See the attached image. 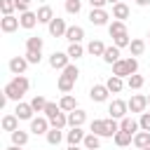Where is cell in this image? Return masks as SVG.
Returning a JSON list of instances; mask_svg holds the SVG:
<instances>
[{
    "instance_id": "18",
    "label": "cell",
    "mask_w": 150,
    "mask_h": 150,
    "mask_svg": "<svg viewBox=\"0 0 150 150\" xmlns=\"http://www.w3.org/2000/svg\"><path fill=\"white\" fill-rule=\"evenodd\" d=\"M112 19H117V21H127V19H129V5H127V2H117V5H112Z\"/></svg>"
},
{
    "instance_id": "36",
    "label": "cell",
    "mask_w": 150,
    "mask_h": 150,
    "mask_svg": "<svg viewBox=\"0 0 150 150\" xmlns=\"http://www.w3.org/2000/svg\"><path fill=\"white\" fill-rule=\"evenodd\" d=\"M129 49H131V56H141V54L145 52V42H143L141 38H134L131 45H129Z\"/></svg>"
},
{
    "instance_id": "44",
    "label": "cell",
    "mask_w": 150,
    "mask_h": 150,
    "mask_svg": "<svg viewBox=\"0 0 150 150\" xmlns=\"http://www.w3.org/2000/svg\"><path fill=\"white\" fill-rule=\"evenodd\" d=\"M138 124H141V131H150V112H143Z\"/></svg>"
},
{
    "instance_id": "5",
    "label": "cell",
    "mask_w": 150,
    "mask_h": 150,
    "mask_svg": "<svg viewBox=\"0 0 150 150\" xmlns=\"http://www.w3.org/2000/svg\"><path fill=\"white\" fill-rule=\"evenodd\" d=\"M47 30H49V35H52V38H66L68 26H66V21H63L61 16H54V19H52V23L47 26Z\"/></svg>"
},
{
    "instance_id": "11",
    "label": "cell",
    "mask_w": 150,
    "mask_h": 150,
    "mask_svg": "<svg viewBox=\"0 0 150 150\" xmlns=\"http://www.w3.org/2000/svg\"><path fill=\"white\" fill-rule=\"evenodd\" d=\"M33 105L30 103H23V101H19L16 103V108H14V115L19 117V120H33Z\"/></svg>"
},
{
    "instance_id": "8",
    "label": "cell",
    "mask_w": 150,
    "mask_h": 150,
    "mask_svg": "<svg viewBox=\"0 0 150 150\" xmlns=\"http://www.w3.org/2000/svg\"><path fill=\"white\" fill-rule=\"evenodd\" d=\"M108 87L105 84H94L91 89H89V98L94 101V103H103V101H108Z\"/></svg>"
},
{
    "instance_id": "46",
    "label": "cell",
    "mask_w": 150,
    "mask_h": 150,
    "mask_svg": "<svg viewBox=\"0 0 150 150\" xmlns=\"http://www.w3.org/2000/svg\"><path fill=\"white\" fill-rule=\"evenodd\" d=\"M136 5H138V7H148V5H150V0H136Z\"/></svg>"
},
{
    "instance_id": "41",
    "label": "cell",
    "mask_w": 150,
    "mask_h": 150,
    "mask_svg": "<svg viewBox=\"0 0 150 150\" xmlns=\"http://www.w3.org/2000/svg\"><path fill=\"white\" fill-rule=\"evenodd\" d=\"M59 112H61L59 103H52V101H49V103H47V108H45V117H47V120H52V117H56Z\"/></svg>"
},
{
    "instance_id": "16",
    "label": "cell",
    "mask_w": 150,
    "mask_h": 150,
    "mask_svg": "<svg viewBox=\"0 0 150 150\" xmlns=\"http://www.w3.org/2000/svg\"><path fill=\"white\" fill-rule=\"evenodd\" d=\"M84 131H82V127H73L68 134H66V141H68V145H80L82 141H84Z\"/></svg>"
},
{
    "instance_id": "19",
    "label": "cell",
    "mask_w": 150,
    "mask_h": 150,
    "mask_svg": "<svg viewBox=\"0 0 150 150\" xmlns=\"http://www.w3.org/2000/svg\"><path fill=\"white\" fill-rule=\"evenodd\" d=\"M35 14H38V21H40V23H47V26H49V23H52V19H54V9H52L49 5L38 7V12H35Z\"/></svg>"
},
{
    "instance_id": "10",
    "label": "cell",
    "mask_w": 150,
    "mask_h": 150,
    "mask_svg": "<svg viewBox=\"0 0 150 150\" xmlns=\"http://www.w3.org/2000/svg\"><path fill=\"white\" fill-rule=\"evenodd\" d=\"M19 26H21V21H19L14 14H9V16H2V19H0V28H2V33H14Z\"/></svg>"
},
{
    "instance_id": "17",
    "label": "cell",
    "mask_w": 150,
    "mask_h": 150,
    "mask_svg": "<svg viewBox=\"0 0 150 150\" xmlns=\"http://www.w3.org/2000/svg\"><path fill=\"white\" fill-rule=\"evenodd\" d=\"M82 38H84V28L82 26H68V30H66V40L73 45V42H82Z\"/></svg>"
},
{
    "instance_id": "3",
    "label": "cell",
    "mask_w": 150,
    "mask_h": 150,
    "mask_svg": "<svg viewBox=\"0 0 150 150\" xmlns=\"http://www.w3.org/2000/svg\"><path fill=\"white\" fill-rule=\"evenodd\" d=\"M108 112H110V117H112V120H124V117H127V112H129V103H127V101H122V98H115V101L108 105Z\"/></svg>"
},
{
    "instance_id": "4",
    "label": "cell",
    "mask_w": 150,
    "mask_h": 150,
    "mask_svg": "<svg viewBox=\"0 0 150 150\" xmlns=\"http://www.w3.org/2000/svg\"><path fill=\"white\" fill-rule=\"evenodd\" d=\"M49 129H52V124H49V120H47L45 115L30 120V134H35V136H47Z\"/></svg>"
},
{
    "instance_id": "32",
    "label": "cell",
    "mask_w": 150,
    "mask_h": 150,
    "mask_svg": "<svg viewBox=\"0 0 150 150\" xmlns=\"http://www.w3.org/2000/svg\"><path fill=\"white\" fill-rule=\"evenodd\" d=\"M134 145L141 150V148H148L150 145V131H138L134 134Z\"/></svg>"
},
{
    "instance_id": "48",
    "label": "cell",
    "mask_w": 150,
    "mask_h": 150,
    "mask_svg": "<svg viewBox=\"0 0 150 150\" xmlns=\"http://www.w3.org/2000/svg\"><path fill=\"white\" fill-rule=\"evenodd\" d=\"M117 2H122V0H108V5H117Z\"/></svg>"
},
{
    "instance_id": "27",
    "label": "cell",
    "mask_w": 150,
    "mask_h": 150,
    "mask_svg": "<svg viewBox=\"0 0 150 150\" xmlns=\"http://www.w3.org/2000/svg\"><path fill=\"white\" fill-rule=\"evenodd\" d=\"M42 45H45V40L40 35H33L26 40V52H42Z\"/></svg>"
},
{
    "instance_id": "37",
    "label": "cell",
    "mask_w": 150,
    "mask_h": 150,
    "mask_svg": "<svg viewBox=\"0 0 150 150\" xmlns=\"http://www.w3.org/2000/svg\"><path fill=\"white\" fill-rule=\"evenodd\" d=\"M143 84H145V80H143V75H138V73L131 75V77H127V87H129V89H141Z\"/></svg>"
},
{
    "instance_id": "40",
    "label": "cell",
    "mask_w": 150,
    "mask_h": 150,
    "mask_svg": "<svg viewBox=\"0 0 150 150\" xmlns=\"http://www.w3.org/2000/svg\"><path fill=\"white\" fill-rule=\"evenodd\" d=\"M112 45H115V47H120V49H122V47H129V45H131V38H129V33L112 38Z\"/></svg>"
},
{
    "instance_id": "15",
    "label": "cell",
    "mask_w": 150,
    "mask_h": 150,
    "mask_svg": "<svg viewBox=\"0 0 150 150\" xmlns=\"http://www.w3.org/2000/svg\"><path fill=\"white\" fill-rule=\"evenodd\" d=\"M120 129L134 136V134H138V131H141V124H138V122H136L134 117H129V115H127L124 120H120Z\"/></svg>"
},
{
    "instance_id": "52",
    "label": "cell",
    "mask_w": 150,
    "mask_h": 150,
    "mask_svg": "<svg viewBox=\"0 0 150 150\" xmlns=\"http://www.w3.org/2000/svg\"><path fill=\"white\" fill-rule=\"evenodd\" d=\"M148 38H150V30H148Z\"/></svg>"
},
{
    "instance_id": "34",
    "label": "cell",
    "mask_w": 150,
    "mask_h": 150,
    "mask_svg": "<svg viewBox=\"0 0 150 150\" xmlns=\"http://www.w3.org/2000/svg\"><path fill=\"white\" fill-rule=\"evenodd\" d=\"M49 124H52L54 129H63V127H68V112H63V110H61L56 117H52V120H49Z\"/></svg>"
},
{
    "instance_id": "21",
    "label": "cell",
    "mask_w": 150,
    "mask_h": 150,
    "mask_svg": "<svg viewBox=\"0 0 150 150\" xmlns=\"http://www.w3.org/2000/svg\"><path fill=\"white\" fill-rule=\"evenodd\" d=\"M59 108H61L63 112H73V110H77V101H75V96L63 94V96H61V101H59Z\"/></svg>"
},
{
    "instance_id": "12",
    "label": "cell",
    "mask_w": 150,
    "mask_h": 150,
    "mask_svg": "<svg viewBox=\"0 0 150 150\" xmlns=\"http://www.w3.org/2000/svg\"><path fill=\"white\" fill-rule=\"evenodd\" d=\"M84 122H87V112H84L82 108L68 112V127H70V129H73V127H82Z\"/></svg>"
},
{
    "instance_id": "53",
    "label": "cell",
    "mask_w": 150,
    "mask_h": 150,
    "mask_svg": "<svg viewBox=\"0 0 150 150\" xmlns=\"http://www.w3.org/2000/svg\"><path fill=\"white\" fill-rule=\"evenodd\" d=\"M98 150H101V148H98Z\"/></svg>"
},
{
    "instance_id": "7",
    "label": "cell",
    "mask_w": 150,
    "mask_h": 150,
    "mask_svg": "<svg viewBox=\"0 0 150 150\" xmlns=\"http://www.w3.org/2000/svg\"><path fill=\"white\" fill-rule=\"evenodd\" d=\"M127 103H129V110H131V112H141V115H143V110L148 108V96H143V94H134Z\"/></svg>"
},
{
    "instance_id": "9",
    "label": "cell",
    "mask_w": 150,
    "mask_h": 150,
    "mask_svg": "<svg viewBox=\"0 0 150 150\" xmlns=\"http://www.w3.org/2000/svg\"><path fill=\"white\" fill-rule=\"evenodd\" d=\"M108 19H110V14L105 9H91L89 12V21L94 26H108Z\"/></svg>"
},
{
    "instance_id": "45",
    "label": "cell",
    "mask_w": 150,
    "mask_h": 150,
    "mask_svg": "<svg viewBox=\"0 0 150 150\" xmlns=\"http://www.w3.org/2000/svg\"><path fill=\"white\" fill-rule=\"evenodd\" d=\"M87 2L91 5V9H103L108 5V0H87Z\"/></svg>"
},
{
    "instance_id": "33",
    "label": "cell",
    "mask_w": 150,
    "mask_h": 150,
    "mask_svg": "<svg viewBox=\"0 0 150 150\" xmlns=\"http://www.w3.org/2000/svg\"><path fill=\"white\" fill-rule=\"evenodd\" d=\"M47 103H49V101H47L42 94H38V96H33V98H30V105H33V110H35V112H45Z\"/></svg>"
},
{
    "instance_id": "22",
    "label": "cell",
    "mask_w": 150,
    "mask_h": 150,
    "mask_svg": "<svg viewBox=\"0 0 150 150\" xmlns=\"http://www.w3.org/2000/svg\"><path fill=\"white\" fill-rule=\"evenodd\" d=\"M105 87H108V91H110V94H120V91L124 89V80H122V77L110 75V77L105 80Z\"/></svg>"
},
{
    "instance_id": "38",
    "label": "cell",
    "mask_w": 150,
    "mask_h": 150,
    "mask_svg": "<svg viewBox=\"0 0 150 150\" xmlns=\"http://www.w3.org/2000/svg\"><path fill=\"white\" fill-rule=\"evenodd\" d=\"M82 9V0H66V12L68 14H80Z\"/></svg>"
},
{
    "instance_id": "51",
    "label": "cell",
    "mask_w": 150,
    "mask_h": 150,
    "mask_svg": "<svg viewBox=\"0 0 150 150\" xmlns=\"http://www.w3.org/2000/svg\"><path fill=\"white\" fill-rule=\"evenodd\" d=\"M141 150H150V145H148V148H141Z\"/></svg>"
},
{
    "instance_id": "30",
    "label": "cell",
    "mask_w": 150,
    "mask_h": 150,
    "mask_svg": "<svg viewBox=\"0 0 150 150\" xmlns=\"http://www.w3.org/2000/svg\"><path fill=\"white\" fill-rule=\"evenodd\" d=\"M2 129L9 131V134L16 131V129H19V117H16V115H5V117H2Z\"/></svg>"
},
{
    "instance_id": "39",
    "label": "cell",
    "mask_w": 150,
    "mask_h": 150,
    "mask_svg": "<svg viewBox=\"0 0 150 150\" xmlns=\"http://www.w3.org/2000/svg\"><path fill=\"white\" fill-rule=\"evenodd\" d=\"M0 9H2V16H9L16 9V2L14 0H0Z\"/></svg>"
},
{
    "instance_id": "42",
    "label": "cell",
    "mask_w": 150,
    "mask_h": 150,
    "mask_svg": "<svg viewBox=\"0 0 150 150\" xmlns=\"http://www.w3.org/2000/svg\"><path fill=\"white\" fill-rule=\"evenodd\" d=\"M61 73H63V75H68L70 80H77V77H80V68H77L75 63H70V66H66V68H63Z\"/></svg>"
},
{
    "instance_id": "1",
    "label": "cell",
    "mask_w": 150,
    "mask_h": 150,
    "mask_svg": "<svg viewBox=\"0 0 150 150\" xmlns=\"http://www.w3.org/2000/svg\"><path fill=\"white\" fill-rule=\"evenodd\" d=\"M28 87H30V82H28V77L26 75H14L7 84H5V89H2V94L9 98V101H21V96L28 91Z\"/></svg>"
},
{
    "instance_id": "50",
    "label": "cell",
    "mask_w": 150,
    "mask_h": 150,
    "mask_svg": "<svg viewBox=\"0 0 150 150\" xmlns=\"http://www.w3.org/2000/svg\"><path fill=\"white\" fill-rule=\"evenodd\" d=\"M148 105H150V94H148Z\"/></svg>"
},
{
    "instance_id": "31",
    "label": "cell",
    "mask_w": 150,
    "mask_h": 150,
    "mask_svg": "<svg viewBox=\"0 0 150 150\" xmlns=\"http://www.w3.org/2000/svg\"><path fill=\"white\" fill-rule=\"evenodd\" d=\"M112 141H115V145H120V148H124V145H129V143H134V136L120 129V131H117V134L112 136Z\"/></svg>"
},
{
    "instance_id": "13",
    "label": "cell",
    "mask_w": 150,
    "mask_h": 150,
    "mask_svg": "<svg viewBox=\"0 0 150 150\" xmlns=\"http://www.w3.org/2000/svg\"><path fill=\"white\" fill-rule=\"evenodd\" d=\"M19 21H21V28H26V30H30V28H35V26L40 23L35 12H23V14H19Z\"/></svg>"
},
{
    "instance_id": "2",
    "label": "cell",
    "mask_w": 150,
    "mask_h": 150,
    "mask_svg": "<svg viewBox=\"0 0 150 150\" xmlns=\"http://www.w3.org/2000/svg\"><path fill=\"white\" fill-rule=\"evenodd\" d=\"M138 73V59L136 56H129V59H120L117 63H112V75L115 77H131Z\"/></svg>"
},
{
    "instance_id": "35",
    "label": "cell",
    "mask_w": 150,
    "mask_h": 150,
    "mask_svg": "<svg viewBox=\"0 0 150 150\" xmlns=\"http://www.w3.org/2000/svg\"><path fill=\"white\" fill-rule=\"evenodd\" d=\"M45 138H47V143H49V145H59V143L63 141V134H61V129H54V127H52V129L47 131V136H45Z\"/></svg>"
},
{
    "instance_id": "28",
    "label": "cell",
    "mask_w": 150,
    "mask_h": 150,
    "mask_svg": "<svg viewBox=\"0 0 150 150\" xmlns=\"http://www.w3.org/2000/svg\"><path fill=\"white\" fill-rule=\"evenodd\" d=\"M103 52H105V45L101 40H91L87 45V54H91V56H103Z\"/></svg>"
},
{
    "instance_id": "24",
    "label": "cell",
    "mask_w": 150,
    "mask_h": 150,
    "mask_svg": "<svg viewBox=\"0 0 150 150\" xmlns=\"http://www.w3.org/2000/svg\"><path fill=\"white\" fill-rule=\"evenodd\" d=\"M101 59H103L105 63H110V66L117 63V61H120V47H115V45H112V47H105V52H103Z\"/></svg>"
},
{
    "instance_id": "20",
    "label": "cell",
    "mask_w": 150,
    "mask_h": 150,
    "mask_svg": "<svg viewBox=\"0 0 150 150\" xmlns=\"http://www.w3.org/2000/svg\"><path fill=\"white\" fill-rule=\"evenodd\" d=\"M108 33H110V38L124 35V33H127V21H117V19H112V21L108 23Z\"/></svg>"
},
{
    "instance_id": "43",
    "label": "cell",
    "mask_w": 150,
    "mask_h": 150,
    "mask_svg": "<svg viewBox=\"0 0 150 150\" xmlns=\"http://www.w3.org/2000/svg\"><path fill=\"white\" fill-rule=\"evenodd\" d=\"M26 61L33 63V66L40 63V61H42V52H26Z\"/></svg>"
},
{
    "instance_id": "49",
    "label": "cell",
    "mask_w": 150,
    "mask_h": 150,
    "mask_svg": "<svg viewBox=\"0 0 150 150\" xmlns=\"http://www.w3.org/2000/svg\"><path fill=\"white\" fill-rule=\"evenodd\" d=\"M66 150H80V148H77V145H68Z\"/></svg>"
},
{
    "instance_id": "6",
    "label": "cell",
    "mask_w": 150,
    "mask_h": 150,
    "mask_svg": "<svg viewBox=\"0 0 150 150\" xmlns=\"http://www.w3.org/2000/svg\"><path fill=\"white\" fill-rule=\"evenodd\" d=\"M49 66H52L54 70H63L66 66H70V56H68V52H54V54L49 56Z\"/></svg>"
},
{
    "instance_id": "23",
    "label": "cell",
    "mask_w": 150,
    "mask_h": 150,
    "mask_svg": "<svg viewBox=\"0 0 150 150\" xmlns=\"http://www.w3.org/2000/svg\"><path fill=\"white\" fill-rule=\"evenodd\" d=\"M68 56H70V61H77V59H82L84 56V52H87V47H82L80 42H73V45H68Z\"/></svg>"
},
{
    "instance_id": "47",
    "label": "cell",
    "mask_w": 150,
    "mask_h": 150,
    "mask_svg": "<svg viewBox=\"0 0 150 150\" xmlns=\"http://www.w3.org/2000/svg\"><path fill=\"white\" fill-rule=\"evenodd\" d=\"M5 150H21L19 145H9V148H5Z\"/></svg>"
},
{
    "instance_id": "26",
    "label": "cell",
    "mask_w": 150,
    "mask_h": 150,
    "mask_svg": "<svg viewBox=\"0 0 150 150\" xmlns=\"http://www.w3.org/2000/svg\"><path fill=\"white\" fill-rule=\"evenodd\" d=\"M82 145H84L87 150H98V148H101V136H96V134H91V131H89V134L84 136Z\"/></svg>"
},
{
    "instance_id": "29",
    "label": "cell",
    "mask_w": 150,
    "mask_h": 150,
    "mask_svg": "<svg viewBox=\"0 0 150 150\" xmlns=\"http://www.w3.org/2000/svg\"><path fill=\"white\" fill-rule=\"evenodd\" d=\"M56 84H59V89H61L63 94H70V91H73V87H75V80H70L68 75H63V73H61Z\"/></svg>"
},
{
    "instance_id": "25",
    "label": "cell",
    "mask_w": 150,
    "mask_h": 150,
    "mask_svg": "<svg viewBox=\"0 0 150 150\" xmlns=\"http://www.w3.org/2000/svg\"><path fill=\"white\" fill-rule=\"evenodd\" d=\"M9 136H12V145H19V148H23V145L28 143V131H23V129H16V131H12Z\"/></svg>"
},
{
    "instance_id": "14",
    "label": "cell",
    "mask_w": 150,
    "mask_h": 150,
    "mask_svg": "<svg viewBox=\"0 0 150 150\" xmlns=\"http://www.w3.org/2000/svg\"><path fill=\"white\" fill-rule=\"evenodd\" d=\"M26 68H28L26 56H14V59H9V70H12L14 75H23Z\"/></svg>"
}]
</instances>
